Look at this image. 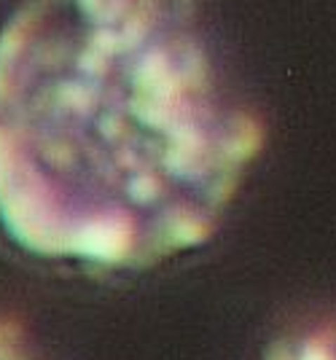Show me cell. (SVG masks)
Instances as JSON below:
<instances>
[{
	"mask_svg": "<svg viewBox=\"0 0 336 360\" xmlns=\"http://www.w3.org/2000/svg\"><path fill=\"white\" fill-rule=\"evenodd\" d=\"M275 360H336V320L302 333L293 345L280 347Z\"/></svg>",
	"mask_w": 336,
	"mask_h": 360,
	"instance_id": "1",
	"label": "cell"
}]
</instances>
